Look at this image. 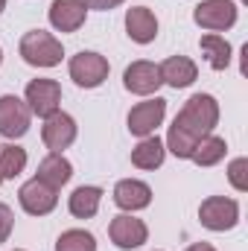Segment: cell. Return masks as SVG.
Here are the masks:
<instances>
[{"label":"cell","mask_w":248,"mask_h":251,"mask_svg":"<svg viewBox=\"0 0 248 251\" xmlns=\"http://www.w3.org/2000/svg\"><path fill=\"white\" fill-rule=\"evenodd\" d=\"M219 123V102L210 94H193L184 102V108L175 114L173 126H178L181 131H187L193 140L207 137Z\"/></svg>","instance_id":"6da1fadb"},{"label":"cell","mask_w":248,"mask_h":251,"mask_svg":"<svg viewBox=\"0 0 248 251\" xmlns=\"http://www.w3.org/2000/svg\"><path fill=\"white\" fill-rule=\"evenodd\" d=\"M21 59L32 67H56L62 64V41L44 29H29L24 38H21Z\"/></svg>","instance_id":"7a4b0ae2"},{"label":"cell","mask_w":248,"mask_h":251,"mask_svg":"<svg viewBox=\"0 0 248 251\" xmlns=\"http://www.w3.org/2000/svg\"><path fill=\"white\" fill-rule=\"evenodd\" d=\"M70 79L79 85V88H99L105 79H108V59L94 53V50H82L70 59Z\"/></svg>","instance_id":"3957f363"},{"label":"cell","mask_w":248,"mask_h":251,"mask_svg":"<svg viewBox=\"0 0 248 251\" xmlns=\"http://www.w3.org/2000/svg\"><path fill=\"white\" fill-rule=\"evenodd\" d=\"M198 222L207 231H231L240 222V204L225 196H210L198 207Z\"/></svg>","instance_id":"277c9868"},{"label":"cell","mask_w":248,"mask_h":251,"mask_svg":"<svg viewBox=\"0 0 248 251\" xmlns=\"http://www.w3.org/2000/svg\"><path fill=\"white\" fill-rule=\"evenodd\" d=\"M193 21L201 29L210 32H225L237 24V3L234 0H201L193 9Z\"/></svg>","instance_id":"5b68a950"},{"label":"cell","mask_w":248,"mask_h":251,"mask_svg":"<svg viewBox=\"0 0 248 251\" xmlns=\"http://www.w3.org/2000/svg\"><path fill=\"white\" fill-rule=\"evenodd\" d=\"M29 120H32V111L21 97H15V94L0 97V134L6 140L24 137L29 131Z\"/></svg>","instance_id":"8992f818"},{"label":"cell","mask_w":248,"mask_h":251,"mask_svg":"<svg viewBox=\"0 0 248 251\" xmlns=\"http://www.w3.org/2000/svg\"><path fill=\"white\" fill-rule=\"evenodd\" d=\"M24 102L29 105L32 114H38V117L47 120L62 105V85L56 79H32L26 85V100Z\"/></svg>","instance_id":"52a82bcc"},{"label":"cell","mask_w":248,"mask_h":251,"mask_svg":"<svg viewBox=\"0 0 248 251\" xmlns=\"http://www.w3.org/2000/svg\"><path fill=\"white\" fill-rule=\"evenodd\" d=\"M108 237L117 249L123 251H131V249H140L146 240H149V228L143 219H134L131 213H120L111 219L108 225Z\"/></svg>","instance_id":"ba28073f"},{"label":"cell","mask_w":248,"mask_h":251,"mask_svg":"<svg viewBox=\"0 0 248 251\" xmlns=\"http://www.w3.org/2000/svg\"><path fill=\"white\" fill-rule=\"evenodd\" d=\"M164 114H167V100H161V97L137 102L128 111V131L137 134V137H149V134H155L158 126L164 123Z\"/></svg>","instance_id":"9c48e42d"},{"label":"cell","mask_w":248,"mask_h":251,"mask_svg":"<svg viewBox=\"0 0 248 251\" xmlns=\"http://www.w3.org/2000/svg\"><path fill=\"white\" fill-rule=\"evenodd\" d=\"M56 193H59V190H53L50 184L32 178V181H26L24 187L18 190V201H21V207H24L29 216H47V213L59 204V196H56Z\"/></svg>","instance_id":"30bf717a"},{"label":"cell","mask_w":248,"mask_h":251,"mask_svg":"<svg viewBox=\"0 0 248 251\" xmlns=\"http://www.w3.org/2000/svg\"><path fill=\"white\" fill-rule=\"evenodd\" d=\"M41 140H44V146H47L50 152L62 155L64 149L76 140V120H73L70 114H64V111L50 114V117L44 120V126H41Z\"/></svg>","instance_id":"8fae6325"},{"label":"cell","mask_w":248,"mask_h":251,"mask_svg":"<svg viewBox=\"0 0 248 251\" xmlns=\"http://www.w3.org/2000/svg\"><path fill=\"white\" fill-rule=\"evenodd\" d=\"M123 85L128 94H137V97H149V94H155L161 85H164V79H161V67L152 62H131L125 67L123 73Z\"/></svg>","instance_id":"7c38bea8"},{"label":"cell","mask_w":248,"mask_h":251,"mask_svg":"<svg viewBox=\"0 0 248 251\" xmlns=\"http://www.w3.org/2000/svg\"><path fill=\"white\" fill-rule=\"evenodd\" d=\"M88 18L85 0H53L50 3V24L59 32H76Z\"/></svg>","instance_id":"4fadbf2b"},{"label":"cell","mask_w":248,"mask_h":251,"mask_svg":"<svg viewBox=\"0 0 248 251\" xmlns=\"http://www.w3.org/2000/svg\"><path fill=\"white\" fill-rule=\"evenodd\" d=\"M114 204L120 210H128V213L131 210H143V207L152 204V187L137 181V178H123L114 187Z\"/></svg>","instance_id":"5bb4252c"},{"label":"cell","mask_w":248,"mask_h":251,"mask_svg":"<svg viewBox=\"0 0 248 251\" xmlns=\"http://www.w3.org/2000/svg\"><path fill=\"white\" fill-rule=\"evenodd\" d=\"M125 32L137 44L155 41V35H158V18H155V12L146 9V6H131L125 12Z\"/></svg>","instance_id":"9a60e30c"},{"label":"cell","mask_w":248,"mask_h":251,"mask_svg":"<svg viewBox=\"0 0 248 251\" xmlns=\"http://www.w3.org/2000/svg\"><path fill=\"white\" fill-rule=\"evenodd\" d=\"M161 67V79H164V85H170V88H190L196 79H198V67L193 59H187V56H170L164 64H158Z\"/></svg>","instance_id":"2e32d148"},{"label":"cell","mask_w":248,"mask_h":251,"mask_svg":"<svg viewBox=\"0 0 248 251\" xmlns=\"http://www.w3.org/2000/svg\"><path fill=\"white\" fill-rule=\"evenodd\" d=\"M70 176H73V167H70V161L64 158V155H56V152H50L41 164H38V181H44V184H50L53 190H62L67 181H70Z\"/></svg>","instance_id":"e0dca14e"},{"label":"cell","mask_w":248,"mask_h":251,"mask_svg":"<svg viewBox=\"0 0 248 251\" xmlns=\"http://www.w3.org/2000/svg\"><path fill=\"white\" fill-rule=\"evenodd\" d=\"M164 155H167V146L164 140H158L155 134L143 137L134 149H131V164L137 170H158L164 164Z\"/></svg>","instance_id":"ac0fdd59"},{"label":"cell","mask_w":248,"mask_h":251,"mask_svg":"<svg viewBox=\"0 0 248 251\" xmlns=\"http://www.w3.org/2000/svg\"><path fill=\"white\" fill-rule=\"evenodd\" d=\"M99 201H102V190L94 187V184H82V187H76L70 193L67 207L76 219H91V216H97Z\"/></svg>","instance_id":"d6986e66"},{"label":"cell","mask_w":248,"mask_h":251,"mask_svg":"<svg viewBox=\"0 0 248 251\" xmlns=\"http://www.w3.org/2000/svg\"><path fill=\"white\" fill-rule=\"evenodd\" d=\"M225 152H228L225 137L207 134V137H201V140L196 143V149H193L190 161H193V164H198V167H213V164H219V161L225 158Z\"/></svg>","instance_id":"ffe728a7"},{"label":"cell","mask_w":248,"mask_h":251,"mask_svg":"<svg viewBox=\"0 0 248 251\" xmlns=\"http://www.w3.org/2000/svg\"><path fill=\"white\" fill-rule=\"evenodd\" d=\"M201 53L207 56V64L213 67V70H225L228 64H231V44L222 38V35H216V32H210V35H201Z\"/></svg>","instance_id":"44dd1931"},{"label":"cell","mask_w":248,"mask_h":251,"mask_svg":"<svg viewBox=\"0 0 248 251\" xmlns=\"http://www.w3.org/2000/svg\"><path fill=\"white\" fill-rule=\"evenodd\" d=\"M24 167H26V149H21V146H15V143L0 146V176H3V178L21 176Z\"/></svg>","instance_id":"7402d4cb"},{"label":"cell","mask_w":248,"mask_h":251,"mask_svg":"<svg viewBox=\"0 0 248 251\" xmlns=\"http://www.w3.org/2000/svg\"><path fill=\"white\" fill-rule=\"evenodd\" d=\"M56 251H97V240H94V234L73 228V231H64L56 240Z\"/></svg>","instance_id":"603a6c76"},{"label":"cell","mask_w":248,"mask_h":251,"mask_svg":"<svg viewBox=\"0 0 248 251\" xmlns=\"http://www.w3.org/2000/svg\"><path fill=\"white\" fill-rule=\"evenodd\" d=\"M198 140H193L187 131H181L178 126H170V134H167V149L175 155V158H190L193 149H196Z\"/></svg>","instance_id":"cb8c5ba5"},{"label":"cell","mask_w":248,"mask_h":251,"mask_svg":"<svg viewBox=\"0 0 248 251\" xmlns=\"http://www.w3.org/2000/svg\"><path fill=\"white\" fill-rule=\"evenodd\" d=\"M228 181L234 184V190L246 193L248 190V158H234L228 164Z\"/></svg>","instance_id":"d4e9b609"},{"label":"cell","mask_w":248,"mask_h":251,"mask_svg":"<svg viewBox=\"0 0 248 251\" xmlns=\"http://www.w3.org/2000/svg\"><path fill=\"white\" fill-rule=\"evenodd\" d=\"M12 228H15V216H12V210H9L6 204H0V246L9 240Z\"/></svg>","instance_id":"484cf974"},{"label":"cell","mask_w":248,"mask_h":251,"mask_svg":"<svg viewBox=\"0 0 248 251\" xmlns=\"http://www.w3.org/2000/svg\"><path fill=\"white\" fill-rule=\"evenodd\" d=\"M120 3H125V0H85V6H88V9H99V12H108V9H117Z\"/></svg>","instance_id":"4316f807"},{"label":"cell","mask_w":248,"mask_h":251,"mask_svg":"<svg viewBox=\"0 0 248 251\" xmlns=\"http://www.w3.org/2000/svg\"><path fill=\"white\" fill-rule=\"evenodd\" d=\"M187 251H216V249H213L210 243H193V246H190Z\"/></svg>","instance_id":"83f0119b"},{"label":"cell","mask_w":248,"mask_h":251,"mask_svg":"<svg viewBox=\"0 0 248 251\" xmlns=\"http://www.w3.org/2000/svg\"><path fill=\"white\" fill-rule=\"evenodd\" d=\"M3 9H6V0H0V12H3Z\"/></svg>","instance_id":"f1b7e54d"},{"label":"cell","mask_w":248,"mask_h":251,"mask_svg":"<svg viewBox=\"0 0 248 251\" xmlns=\"http://www.w3.org/2000/svg\"><path fill=\"white\" fill-rule=\"evenodd\" d=\"M0 62H3V50H0Z\"/></svg>","instance_id":"f546056e"},{"label":"cell","mask_w":248,"mask_h":251,"mask_svg":"<svg viewBox=\"0 0 248 251\" xmlns=\"http://www.w3.org/2000/svg\"><path fill=\"white\" fill-rule=\"evenodd\" d=\"M0 184H3V176H0Z\"/></svg>","instance_id":"4dcf8cb0"},{"label":"cell","mask_w":248,"mask_h":251,"mask_svg":"<svg viewBox=\"0 0 248 251\" xmlns=\"http://www.w3.org/2000/svg\"><path fill=\"white\" fill-rule=\"evenodd\" d=\"M15 251H21V249H15Z\"/></svg>","instance_id":"1f68e13d"},{"label":"cell","mask_w":248,"mask_h":251,"mask_svg":"<svg viewBox=\"0 0 248 251\" xmlns=\"http://www.w3.org/2000/svg\"><path fill=\"white\" fill-rule=\"evenodd\" d=\"M243 3H246V0H243Z\"/></svg>","instance_id":"d6a6232c"}]
</instances>
